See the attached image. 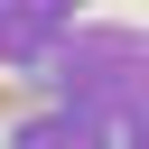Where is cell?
Instances as JSON below:
<instances>
[{"label": "cell", "instance_id": "1", "mask_svg": "<svg viewBox=\"0 0 149 149\" xmlns=\"http://www.w3.org/2000/svg\"><path fill=\"white\" fill-rule=\"evenodd\" d=\"M130 149H149V121H140V140H130Z\"/></svg>", "mask_w": 149, "mask_h": 149}]
</instances>
